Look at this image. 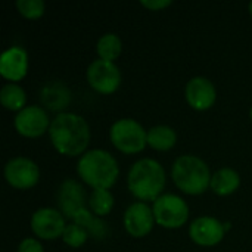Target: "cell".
Listing matches in <instances>:
<instances>
[{
	"label": "cell",
	"mask_w": 252,
	"mask_h": 252,
	"mask_svg": "<svg viewBox=\"0 0 252 252\" xmlns=\"http://www.w3.org/2000/svg\"><path fill=\"white\" fill-rule=\"evenodd\" d=\"M49 137L55 149L65 157L83 155L90 142L87 121L74 112H59L50 123Z\"/></svg>",
	"instance_id": "cell-1"
},
{
	"label": "cell",
	"mask_w": 252,
	"mask_h": 252,
	"mask_svg": "<svg viewBox=\"0 0 252 252\" xmlns=\"http://www.w3.org/2000/svg\"><path fill=\"white\" fill-rule=\"evenodd\" d=\"M77 173L81 180L96 189H109L120 176V167L112 154L105 149L86 151L77 164Z\"/></svg>",
	"instance_id": "cell-2"
},
{
	"label": "cell",
	"mask_w": 252,
	"mask_h": 252,
	"mask_svg": "<svg viewBox=\"0 0 252 252\" xmlns=\"http://www.w3.org/2000/svg\"><path fill=\"white\" fill-rule=\"evenodd\" d=\"M165 170L152 158L136 161L127 176V186L131 195L142 202L157 201L165 188Z\"/></svg>",
	"instance_id": "cell-3"
},
{
	"label": "cell",
	"mask_w": 252,
	"mask_h": 252,
	"mask_svg": "<svg viewBox=\"0 0 252 252\" xmlns=\"http://www.w3.org/2000/svg\"><path fill=\"white\" fill-rule=\"evenodd\" d=\"M176 186L188 195H201L211 185V171L204 159L196 155H180L171 168Z\"/></svg>",
	"instance_id": "cell-4"
},
{
	"label": "cell",
	"mask_w": 252,
	"mask_h": 252,
	"mask_svg": "<svg viewBox=\"0 0 252 252\" xmlns=\"http://www.w3.org/2000/svg\"><path fill=\"white\" fill-rule=\"evenodd\" d=\"M112 145L123 154L131 155L142 152L148 145V131L133 118H120L109 128Z\"/></svg>",
	"instance_id": "cell-5"
},
{
	"label": "cell",
	"mask_w": 252,
	"mask_h": 252,
	"mask_svg": "<svg viewBox=\"0 0 252 252\" xmlns=\"http://www.w3.org/2000/svg\"><path fill=\"white\" fill-rule=\"evenodd\" d=\"M152 210L157 224L165 229H179L183 224H186L189 219L188 202L174 193L161 195L154 202Z\"/></svg>",
	"instance_id": "cell-6"
},
{
	"label": "cell",
	"mask_w": 252,
	"mask_h": 252,
	"mask_svg": "<svg viewBox=\"0 0 252 252\" xmlns=\"http://www.w3.org/2000/svg\"><path fill=\"white\" fill-rule=\"evenodd\" d=\"M87 81L92 89L102 94L114 93L121 84V72L114 62L94 59L87 66Z\"/></svg>",
	"instance_id": "cell-7"
},
{
	"label": "cell",
	"mask_w": 252,
	"mask_h": 252,
	"mask_svg": "<svg viewBox=\"0 0 252 252\" xmlns=\"http://www.w3.org/2000/svg\"><path fill=\"white\" fill-rule=\"evenodd\" d=\"M4 179L15 189H31L38 183V165L27 157H15L4 165Z\"/></svg>",
	"instance_id": "cell-8"
},
{
	"label": "cell",
	"mask_w": 252,
	"mask_h": 252,
	"mask_svg": "<svg viewBox=\"0 0 252 252\" xmlns=\"http://www.w3.org/2000/svg\"><path fill=\"white\" fill-rule=\"evenodd\" d=\"M31 230L35 236L46 241H53L58 238H62L63 230L66 227L63 214L50 207L38 208L31 216Z\"/></svg>",
	"instance_id": "cell-9"
},
{
	"label": "cell",
	"mask_w": 252,
	"mask_h": 252,
	"mask_svg": "<svg viewBox=\"0 0 252 252\" xmlns=\"http://www.w3.org/2000/svg\"><path fill=\"white\" fill-rule=\"evenodd\" d=\"M50 123L52 121L49 120L46 109L41 106H35V105L25 106L22 111H19L15 115V120H13L15 130L21 136L30 137V139L40 137L46 131H49Z\"/></svg>",
	"instance_id": "cell-10"
},
{
	"label": "cell",
	"mask_w": 252,
	"mask_h": 252,
	"mask_svg": "<svg viewBox=\"0 0 252 252\" xmlns=\"http://www.w3.org/2000/svg\"><path fill=\"white\" fill-rule=\"evenodd\" d=\"M154 210L146 202H133L124 213V227L133 238H145L154 229Z\"/></svg>",
	"instance_id": "cell-11"
},
{
	"label": "cell",
	"mask_w": 252,
	"mask_h": 252,
	"mask_svg": "<svg viewBox=\"0 0 252 252\" xmlns=\"http://www.w3.org/2000/svg\"><path fill=\"white\" fill-rule=\"evenodd\" d=\"M56 202L59 205V211L72 220L78 211L86 208V192L77 180L65 179L58 188Z\"/></svg>",
	"instance_id": "cell-12"
},
{
	"label": "cell",
	"mask_w": 252,
	"mask_h": 252,
	"mask_svg": "<svg viewBox=\"0 0 252 252\" xmlns=\"http://www.w3.org/2000/svg\"><path fill=\"white\" fill-rule=\"evenodd\" d=\"M224 235V224L210 216L198 217L189 226V236L199 247H214L223 241Z\"/></svg>",
	"instance_id": "cell-13"
},
{
	"label": "cell",
	"mask_w": 252,
	"mask_h": 252,
	"mask_svg": "<svg viewBox=\"0 0 252 252\" xmlns=\"http://www.w3.org/2000/svg\"><path fill=\"white\" fill-rule=\"evenodd\" d=\"M185 97L189 106H192L193 109L207 111L214 105L217 99V90L211 80L198 75L188 81L185 87Z\"/></svg>",
	"instance_id": "cell-14"
},
{
	"label": "cell",
	"mask_w": 252,
	"mask_h": 252,
	"mask_svg": "<svg viewBox=\"0 0 252 252\" xmlns=\"http://www.w3.org/2000/svg\"><path fill=\"white\" fill-rule=\"evenodd\" d=\"M28 71V55L25 49L12 46L0 56V74L3 78L15 83L22 80Z\"/></svg>",
	"instance_id": "cell-15"
},
{
	"label": "cell",
	"mask_w": 252,
	"mask_h": 252,
	"mask_svg": "<svg viewBox=\"0 0 252 252\" xmlns=\"http://www.w3.org/2000/svg\"><path fill=\"white\" fill-rule=\"evenodd\" d=\"M41 103L52 111H62L71 102L69 89L61 81H52L41 89Z\"/></svg>",
	"instance_id": "cell-16"
},
{
	"label": "cell",
	"mask_w": 252,
	"mask_h": 252,
	"mask_svg": "<svg viewBox=\"0 0 252 252\" xmlns=\"http://www.w3.org/2000/svg\"><path fill=\"white\" fill-rule=\"evenodd\" d=\"M241 185V176L236 170L230 168V167H224L217 170L213 177H211V185L210 189L220 196H226L230 195L233 192H236V189Z\"/></svg>",
	"instance_id": "cell-17"
},
{
	"label": "cell",
	"mask_w": 252,
	"mask_h": 252,
	"mask_svg": "<svg viewBox=\"0 0 252 252\" xmlns=\"http://www.w3.org/2000/svg\"><path fill=\"white\" fill-rule=\"evenodd\" d=\"M72 221L78 226H81L90 238L96 239V241H102L109 235V229L108 224L97 216H94L90 210L83 208L81 211H78L75 214V217L72 219Z\"/></svg>",
	"instance_id": "cell-18"
},
{
	"label": "cell",
	"mask_w": 252,
	"mask_h": 252,
	"mask_svg": "<svg viewBox=\"0 0 252 252\" xmlns=\"http://www.w3.org/2000/svg\"><path fill=\"white\" fill-rule=\"evenodd\" d=\"M177 142V133L173 127L159 124L148 130V145L157 151H168Z\"/></svg>",
	"instance_id": "cell-19"
},
{
	"label": "cell",
	"mask_w": 252,
	"mask_h": 252,
	"mask_svg": "<svg viewBox=\"0 0 252 252\" xmlns=\"http://www.w3.org/2000/svg\"><path fill=\"white\" fill-rule=\"evenodd\" d=\"M0 102L9 111H22L27 102V93L24 87L16 83H6L0 90Z\"/></svg>",
	"instance_id": "cell-20"
},
{
	"label": "cell",
	"mask_w": 252,
	"mask_h": 252,
	"mask_svg": "<svg viewBox=\"0 0 252 252\" xmlns=\"http://www.w3.org/2000/svg\"><path fill=\"white\" fill-rule=\"evenodd\" d=\"M121 50H123V43L115 32H106L99 37L96 44V52L99 55V59L114 62L121 55Z\"/></svg>",
	"instance_id": "cell-21"
},
{
	"label": "cell",
	"mask_w": 252,
	"mask_h": 252,
	"mask_svg": "<svg viewBox=\"0 0 252 252\" xmlns=\"http://www.w3.org/2000/svg\"><path fill=\"white\" fill-rule=\"evenodd\" d=\"M90 211L97 217L108 216L114 208V196L109 189H96L90 193L89 198Z\"/></svg>",
	"instance_id": "cell-22"
},
{
	"label": "cell",
	"mask_w": 252,
	"mask_h": 252,
	"mask_svg": "<svg viewBox=\"0 0 252 252\" xmlns=\"http://www.w3.org/2000/svg\"><path fill=\"white\" fill-rule=\"evenodd\" d=\"M89 238H90L89 233L81 226H78L75 223L66 224V227L63 230V235H62V241L71 248H80L81 245L86 244V241Z\"/></svg>",
	"instance_id": "cell-23"
},
{
	"label": "cell",
	"mask_w": 252,
	"mask_h": 252,
	"mask_svg": "<svg viewBox=\"0 0 252 252\" xmlns=\"http://www.w3.org/2000/svg\"><path fill=\"white\" fill-rule=\"evenodd\" d=\"M16 7L18 12L28 19H37L43 16L46 10V4L43 0H18Z\"/></svg>",
	"instance_id": "cell-24"
},
{
	"label": "cell",
	"mask_w": 252,
	"mask_h": 252,
	"mask_svg": "<svg viewBox=\"0 0 252 252\" xmlns=\"http://www.w3.org/2000/svg\"><path fill=\"white\" fill-rule=\"evenodd\" d=\"M18 252H44V248L35 238H25L19 242Z\"/></svg>",
	"instance_id": "cell-25"
},
{
	"label": "cell",
	"mask_w": 252,
	"mask_h": 252,
	"mask_svg": "<svg viewBox=\"0 0 252 252\" xmlns=\"http://www.w3.org/2000/svg\"><path fill=\"white\" fill-rule=\"evenodd\" d=\"M173 1L171 0H140V4L148 7V9H152V10H159V9H164V7H168Z\"/></svg>",
	"instance_id": "cell-26"
},
{
	"label": "cell",
	"mask_w": 252,
	"mask_h": 252,
	"mask_svg": "<svg viewBox=\"0 0 252 252\" xmlns=\"http://www.w3.org/2000/svg\"><path fill=\"white\" fill-rule=\"evenodd\" d=\"M224 224V230L227 232V230H230V227H232V223L230 221H226V223H223Z\"/></svg>",
	"instance_id": "cell-27"
},
{
	"label": "cell",
	"mask_w": 252,
	"mask_h": 252,
	"mask_svg": "<svg viewBox=\"0 0 252 252\" xmlns=\"http://www.w3.org/2000/svg\"><path fill=\"white\" fill-rule=\"evenodd\" d=\"M248 9H250V13L252 15V1H250V4H248Z\"/></svg>",
	"instance_id": "cell-28"
},
{
	"label": "cell",
	"mask_w": 252,
	"mask_h": 252,
	"mask_svg": "<svg viewBox=\"0 0 252 252\" xmlns=\"http://www.w3.org/2000/svg\"><path fill=\"white\" fill-rule=\"evenodd\" d=\"M250 117H251V120H252V106H251V109H250Z\"/></svg>",
	"instance_id": "cell-29"
}]
</instances>
